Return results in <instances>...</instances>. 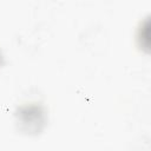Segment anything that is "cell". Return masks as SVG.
I'll return each instance as SVG.
<instances>
[{
  "label": "cell",
  "instance_id": "2",
  "mask_svg": "<svg viewBox=\"0 0 151 151\" xmlns=\"http://www.w3.org/2000/svg\"><path fill=\"white\" fill-rule=\"evenodd\" d=\"M2 63H4V55H2V53H1V50H0V67H1Z\"/></svg>",
  "mask_w": 151,
  "mask_h": 151
},
{
  "label": "cell",
  "instance_id": "1",
  "mask_svg": "<svg viewBox=\"0 0 151 151\" xmlns=\"http://www.w3.org/2000/svg\"><path fill=\"white\" fill-rule=\"evenodd\" d=\"M15 116L20 130L29 134L41 132L47 120L46 110L39 103H27L19 106Z\"/></svg>",
  "mask_w": 151,
  "mask_h": 151
}]
</instances>
